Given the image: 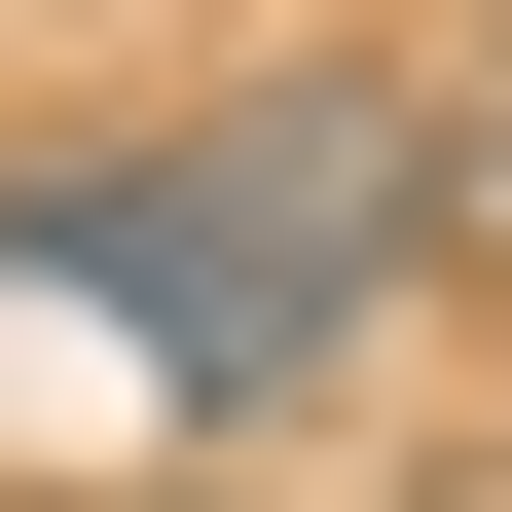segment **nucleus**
Wrapping results in <instances>:
<instances>
[{
    "instance_id": "1",
    "label": "nucleus",
    "mask_w": 512,
    "mask_h": 512,
    "mask_svg": "<svg viewBox=\"0 0 512 512\" xmlns=\"http://www.w3.org/2000/svg\"><path fill=\"white\" fill-rule=\"evenodd\" d=\"M0 256L110 293L183 403H293V366L439 256V110H403V74H293V110H220V147H37V183H0Z\"/></svg>"
},
{
    "instance_id": "2",
    "label": "nucleus",
    "mask_w": 512,
    "mask_h": 512,
    "mask_svg": "<svg viewBox=\"0 0 512 512\" xmlns=\"http://www.w3.org/2000/svg\"><path fill=\"white\" fill-rule=\"evenodd\" d=\"M439 256H512V74H476V110H439Z\"/></svg>"
}]
</instances>
